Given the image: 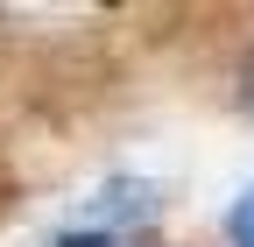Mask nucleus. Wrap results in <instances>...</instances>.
Returning <instances> with one entry per match:
<instances>
[{
  "label": "nucleus",
  "mask_w": 254,
  "mask_h": 247,
  "mask_svg": "<svg viewBox=\"0 0 254 247\" xmlns=\"http://www.w3.org/2000/svg\"><path fill=\"white\" fill-rule=\"evenodd\" d=\"M226 233H233V247H254V191L233 205V219H226Z\"/></svg>",
  "instance_id": "obj_1"
},
{
  "label": "nucleus",
  "mask_w": 254,
  "mask_h": 247,
  "mask_svg": "<svg viewBox=\"0 0 254 247\" xmlns=\"http://www.w3.org/2000/svg\"><path fill=\"white\" fill-rule=\"evenodd\" d=\"M64 247H113V240H64Z\"/></svg>",
  "instance_id": "obj_2"
}]
</instances>
